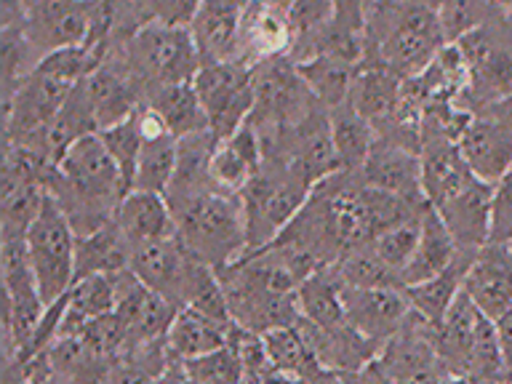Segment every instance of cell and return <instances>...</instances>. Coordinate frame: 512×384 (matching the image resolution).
<instances>
[{
  "label": "cell",
  "instance_id": "5b68a950",
  "mask_svg": "<svg viewBox=\"0 0 512 384\" xmlns=\"http://www.w3.org/2000/svg\"><path fill=\"white\" fill-rule=\"evenodd\" d=\"M120 54L126 59L128 72L134 75L144 102L160 88L192 83L203 67L190 30L158 22L136 32L126 46H120Z\"/></svg>",
  "mask_w": 512,
  "mask_h": 384
},
{
  "label": "cell",
  "instance_id": "f6af8a7d",
  "mask_svg": "<svg viewBox=\"0 0 512 384\" xmlns=\"http://www.w3.org/2000/svg\"><path fill=\"white\" fill-rule=\"evenodd\" d=\"M488 243H502V246H510L512 243V171L504 176L502 182L494 184Z\"/></svg>",
  "mask_w": 512,
  "mask_h": 384
},
{
  "label": "cell",
  "instance_id": "b9f144b4",
  "mask_svg": "<svg viewBox=\"0 0 512 384\" xmlns=\"http://www.w3.org/2000/svg\"><path fill=\"white\" fill-rule=\"evenodd\" d=\"M142 110V107H139ZM139 110L126 118L123 123H115L110 128L99 131V139L110 152V158L115 160V166L123 174L126 190H134V176H136V163H139V152H142V131H139Z\"/></svg>",
  "mask_w": 512,
  "mask_h": 384
},
{
  "label": "cell",
  "instance_id": "681fc988",
  "mask_svg": "<svg viewBox=\"0 0 512 384\" xmlns=\"http://www.w3.org/2000/svg\"><path fill=\"white\" fill-rule=\"evenodd\" d=\"M35 384H62V382H56L54 376H51V371H48V376H43V379H38Z\"/></svg>",
  "mask_w": 512,
  "mask_h": 384
},
{
  "label": "cell",
  "instance_id": "c3c4849f",
  "mask_svg": "<svg viewBox=\"0 0 512 384\" xmlns=\"http://www.w3.org/2000/svg\"><path fill=\"white\" fill-rule=\"evenodd\" d=\"M307 384H347V379H344V374H339V371H326V368H320L318 374L312 376Z\"/></svg>",
  "mask_w": 512,
  "mask_h": 384
},
{
  "label": "cell",
  "instance_id": "603a6c76",
  "mask_svg": "<svg viewBox=\"0 0 512 384\" xmlns=\"http://www.w3.org/2000/svg\"><path fill=\"white\" fill-rule=\"evenodd\" d=\"M296 328L302 331L304 342L312 350L320 368H326V371L355 374L379 355V347L363 339L350 323H344L339 328H320L299 318Z\"/></svg>",
  "mask_w": 512,
  "mask_h": 384
},
{
  "label": "cell",
  "instance_id": "ab89813d",
  "mask_svg": "<svg viewBox=\"0 0 512 384\" xmlns=\"http://www.w3.org/2000/svg\"><path fill=\"white\" fill-rule=\"evenodd\" d=\"M176 158H179V142L174 136L144 142L142 152H139V163H136L134 190L166 195L176 174Z\"/></svg>",
  "mask_w": 512,
  "mask_h": 384
},
{
  "label": "cell",
  "instance_id": "d590c367",
  "mask_svg": "<svg viewBox=\"0 0 512 384\" xmlns=\"http://www.w3.org/2000/svg\"><path fill=\"white\" fill-rule=\"evenodd\" d=\"M296 302H299V315L302 320L320 328H339L347 323L344 315V286L336 278L331 267L318 270L302 286L296 288Z\"/></svg>",
  "mask_w": 512,
  "mask_h": 384
},
{
  "label": "cell",
  "instance_id": "7c38bea8",
  "mask_svg": "<svg viewBox=\"0 0 512 384\" xmlns=\"http://www.w3.org/2000/svg\"><path fill=\"white\" fill-rule=\"evenodd\" d=\"M376 363L395 384H443L448 371L435 350V326L411 312L406 326L384 344Z\"/></svg>",
  "mask_w": 512,
  "mask_h": 384
},
{
  "label": "cell",
  "instance_id": "8d00e7d4",
  "mask_svg": "<svg viewBox=\"0 0 512 384\" xmlns=\"http://www.w3.org/2000/svg\"><path fill=\"white\" fill-rule=\"evenodd\" d=\"M262 339L272 368H275L278 376H283V379L307 384L312 376L320 371V363L315 360L312 350L307 347V342H304L302 331L296 326L275 328L270 334H264Z\"/></svg>",
  "mask_w": 512,
  "mask_h": 384
},
{
  "label": "cell",
  "instance_id": "d6986e66",
  "mask_svg": "<svg viewBox=\"0 0 512 384\" xmlns=\"http://www.w3.org/2000/svg\"><path fill=\"white\" fill-rule=\"evenodd\" d=\"M358 179L363 187L387 192L416 206H427L422 187V152L376 139Z\"/></svg>",
  "mask_w": 512,
  "mask_h": 384
},
{
  "label": "cell",
  "instance_id": "4dcf8cb0",
  "mask_svg": "<svg viewBox=\"0 0 512 384\" xmlns=\"http://www.w3.org/2000/svg\"><path fill=\"white\" fill-rule=\"evenodd\" d=\"M480 320H483V315L470 302V296L462 291L454 307L443 318V323L435 326V350H438V358L443 360L448 374L464 376V366H467V358H470Z\"/></svg>",
  "mask_w": 512,
  "mask_h": 384
},
{
  "label": "cell",
  "instance_id": "ba28073f",
  "mask_svg": "<svg viewBox=\"0 0 512 384\" xmlns=\"http://www.w3.org/2000/svg\"><path fill=\"white\" fill-rule=\"evenodd\" d=\"M0 270H3V288H6L3 347H6V360H11L27 347L48 307L40 296L27 240H0Z\"/></svg>",
  "mask_w": 512,
  "mask_h": 384
},
{
  "label": "cell",
  "instance_id": "5bb4252c",
  "mask_svg": "<svg viewBox=\"0 0 512 384\" xmlns=\"http://www.w3.org/2000/svg\"><path fill=\"white\" fill-rule=\"evenodd\" d=\"M491 195L494 187L480 182L470 174L454 190H448L440 200L432 203V211L443 219L448 232L454 235L456 246L462 251H480L488 243L491 232Z\"/></svg>",
  "mask_w": 512,
  "mask_h": 384
},
{
  "label": "cell",
  "instance_id": "4316f807",
  "mask_svg": "<svg viewBox=\"0 0 512 384\" xmlns=\"http://www.w3.org/2000/svg\"><path fill=\"white\" fill-rule=\"evenodd\" d=\"M459 254H462V248L456 246L454 235L448 232L443 219L427 206L422 219V238H419V246H416L411 262L406 264V270L400 272L403 288L419 286L424 280L438 278L440 272H446L448 267L459 259Z\"/></svg>",
  "mask_w": 512,
  "mask_h": 384
},
{
  "label": "cell",
  "instance_id": "44dd1931",
  "mask_svg": "<svg viewBox=\"0 0 512 384\" xmlns=\"http://www.w3.org/2000/svg\"><path fill=\"white\" fill-rule=\"evenodd\" d=\"M246 3L232 0H203L190 22V38L203 67L238 62L240 19Z\"/></svg>",
  "mask_w": 512,
  "mask_h": 384
},
{
  "label": "cell",
  "instance_id": "7bdbcfd3",
  "mask_svg": "<svg viewBox=\"0 0 512 384\" xmlns=\"http://www.w3.org/2000/svg\"><path fill=\"white\" fill-rule=\"evenodd\" d=\"M422 219L424 214L414 216V219H406V222L395 224L390 230H384L379 238L371 243L374 251L382 256L384 264H390L395 272L406 270V264L411 262L416 246H419V238H422Z\"/></svg>",
  "mask_w": 512,
  "mask_h": 384
},
{
  "label": "cell",
  "instance_id": "52a82bcc",
  "mask_svg": "<svg viewBox=\"0 0 512 384\" xmlns=\"http://www.w3.org/2000/svg\"><path fill=\"white\" fill-rule=\"evenodd\" d=\"M456 48L470 70V83L456 102L462 110L478 115L483 107L512 94V22L504 16L502 3L491 22L459 40Z\"/></svg>",
  "mask_w": 512,
  "mask_h": 384
},
{
  "label": "cell",
  "instance_id": "e575fe53",
  "mask_svg": "<svg viewBox=\"0 0 512 384\" xmlns=\"http://www.w3.org/2000/svg\"><path fill=\"white\" fill-rule=\"evenodd\" d=\"M144 107H150V110L158 112L176 142H182L187 136L211 131V126H208V115L206 110H203L198 91H195L192 83L160 88V91H155V94L144 102Z\"/></svg>",
  "mask_w": 512,
  "mask_h": 384
},
{
  "label": "cell",
  "instance_id": "2e32d148",
  "mask_svg": "<svg viewBox=\"0 0 512 384\" xmlns=\"http://www.w3.org/2000/svg\"><path fill=\"white\" fill-rule=\"evenodd\" d=\"M294 48V30L288 19V3H267L254 0L243 6L240 19L238 62L256 67V64L280 59Z\"/></svg>",
  "mask_w": 512,
  "mask_h": 384
},
{
  "label": "cell",
  "instance_id": "6da1fadb",
  "mask_svg": "<svg viewBox=\"0 0 512 384\" xmlns=\"http://www.w3.org/2000/svg\"><path fill=\"white\" fill-rule=\"evenodd\" d=\"M48 195L59 203L78 238L115 222L128 195L126 182L110 152L96 134L83 136L56 163Z\"/></svg>",
  "mask_w": 512,
  "mask_h": 384
},
{
  "label": "cell",
  "instance_id": "bcb514c9",
  "mask_svg": "<svg viewBox=\"0 0 512 384\" xmlns=\"http://www.w3.org/2000/svg\"><path fill=\"white\" fill-rule=\"evenodd\" d=\"M494 326L504 360V384H512V310L504 312L499 320H494Z\"/></svg>",
  "mask_w": 512,
  "mask_h": 384
},
{
  "label": "cell",
  "instance_id": "ffe728a7",
  "mask_svg": "<svg viewBox=\"0 0 512 384\" xmlns=\"http://www.w3.org/2000/svg\"><path fill=\"white\" fill-rule=\"evenodd\" d=\"M464 294L488 320H499L512 310V251L502 243H486L472 259Z\"/></svg>",
  "mask_w": 512,
  "mask_h": 384
},
{
  "label": "cell",
  "instance_id": "f546056e",
  "mask_svg": "<svg viewBox=\"0 0 512 384\" xmlns=\"http://www.w3.org/2000/svg\"><path fill=\"white\" fill-rule=\"evenodd\" d=\"M475 256H478V251L475 254L472 251H462L459 259L446 272H440L438 278L424 280L419 286L403 288L408 304H411V312H416L419 318L427 320L430 326H440L443 318L448 315V310L454 307V302L464 291V278H467V270H470Z\"/></svg>",
  "mask_w": 512,
  "mask_h": 384
},
{
  "label": "cell",
  "instance_id": "3957f363",
  "mask_svg": "<svg viewBox=\"0 0 512 384\" xmlns=\"http://www.w3.org/2000/svg\"><path fill=\"white\" fill-rule=\"evenodd\" d=\"M232 323L251 334H270L275 328L299 323L296 288L299 280L267 251L240 256L238 262L216 270Z\"/></svg>",
  "mask_w": 512,
  "mask_h": 384
},
{
  "label": "cell",
  "instance_id": "9a60e30c",
  "mask_svg": "<svg viewBox=\"0 0 512 384\" xmlns=\"http://www.w3.org/2000/svg\"><path fill=\"white\" fill-rule=\"evenodd\" d=\"M344 315L355 331L382 350L411 318L403 288H344Z\"/></svg>",
  "mask_w": 512,
  "mask_h": 384
},
{
  "label": "cell",
  "instance_id": "4fadbf2b",
  "mask_svg": "<svg viewBox=\"0 0 512 384\" xmlns=\"http://www.w3.org/2000/svg\"><path fill=\"white\" fill-rule=\"evenodd\" d=\"M200 264L203 262H198L174 235V238L150 240V243H139L131 248L128 270L134 272V278L150 288L152 294L163 296L182 310Z\"/></svg>",
  "mask_w": 512,
  "mask_h": 384
},
{
  "label": "cell",
  "instance_id": "74e56055",
  "mask_svg": "<svg viewBox=\"0 0 512 384\" xmlns=\"http://www.w3.org/2000/svg\"><path fill=\"white\" fill-rule=\"evenodd\" d=\"M296 70H299L302 80L310 88V94L326 110H334V107L350 99L352 80H355L358 67L339 62V59H331V56H315L310 62L296 64Z\"/></svg>",
  "mask_w": 512,
  "mask_h": 384
},
{
  "label": "cell",
  "instance_id": "d6a6232c",
  "mask_svg": "<svg viewBox=\"0 0 512 384\" xmlns=\"http://www.w3.org/2000/svg\"><path fill=\"white\" fill-rule=\"evenodd\" d=\"M118 275H94V278L78 280L70 288V299H67V312H64L62 328H59V339L62 336H78L88 323H94V320L115 312V304H118Z\"/></svg>",
  "mask_w": 512,
  "mask_h": 384
},
{
  "label": "cell",
  "instance_id": "ee69618b",
  "mask_svg": "<svg viewBox=\"0 0 512 384\" xmlns=\"http://www.w3.org/2000/svg\"><path fill=\"white\" fill-rule=\"evenodd\" d=\"M190 368L195 384H243V368L235 347H224V350L206 355L198 360H184Z\"/></svg>",
  "mask_w": 512,
  "mask_h": 384
},
{
  "label": "cell",
  "instance_id": "8fae6325",
  "mask_svg": "<svg viewBox=\"0 0 512 384\" xmlns=\"http://www.w3.org/2000/svg\"><path fill=\"white\" fill-rule=\"evenodd\" d=\"M94 3L83 0H27L22 32L40 62L67 48L86 46Z\"/></svg>",
  "mask_w": 512,
  "mask_h": 384
},
{
  "label": "cell",
  "instance_id": "7a4b0ae2",
  "mask_svg": "<svg viewBox=\"0 0 512 384\" xmlns=\"http://www.w3.org/2000/svg\"><path fill=\"white\" fill-rule=\"evenodd\" d=\"M446 46L438 3H366V56L360 64H382L400 80H414Z\"/></svg>",
  "mask_w": 512,
  "mask_h": 384
},
{
  "label": "cell",
  "instance_id": "cb8c5ba5",
  "mask_svg": "<svg viewBox=\"0 0 512 384\" xmlns=\"http://www.w3.org/2000/svg\"><path fill=\"white\" fill-rule=\"evenodd\" d=\"M264 166V150L259 134L251 123L238 128L235 134L216 142L214 158H211V179L219 190L243 195L248 184Z\"/></svg>",
  "mask_w": 512,
  "mask_h": 384
},
{
  "label": "cell",
  "instance_id": "f1b7e54d",
  "mask_svg": "<svg viewBox=\"0 0 512 384\" xmlns=\"http://www.w3.org/2000/svg\"><path fill=\"white\" fill-rule=\"evenodd\" d=\"M48 371L62 384H110L112 363L86 344L83 336H62L46 352Z\"/></svg>",
  "mask_w": 512,
  "mask_h": 384
},
{
  "label": "cell",
  "instance_id": "e0dca14e",
  "mask_svg": "<svg viewBox=\"0 0 512 384\" xmlns=\"http://www.w3.org/2000/svg\"><path fill=\"white\" fill-rule=\"evenodd\" d=\"M86 91L91 107H94L99 131L115 126V123H123L139 107H144L142 91L136 86L134 75L128 72L120 48H110L104 62L88 75Z\"/></svg>",
  "mask_w": 512,
  "mask_h": 384
},
{
  "label": "cell",
  "instance_id": "7dc6e473",
  "mask_svg": "<svg viewBox=\"0 0 512 384\" xmlns=\"http://www.w3.org/2000/svg\"><path fill=\"white\" fill-rule=\"evenodd\" d=\"M155 384H195V379H192L190 368H187L184 360L171 358V363H168L166 371L158 376V382Z\"/></svg>",
  "mask_w": 512,
  "mask_h": 384
},
{
  "label": "cell",
  "instance_id": "d4e9b609",
  "mask_svg": "<svg viewBox=\"0 0 512 384\" xmlns=\"http://www.w3.org/2000/svg\"><path fill=\"white\" fill-rule=\"evenodd\" d=\"M235 331H238L235 323H224V320L211 318L206 312L182 307L176 312V320L168 331L166 342L174 358L198 360L230 347Z\"/></svg>",
  "mask_w": 512,
  "mask_h": 384
},
{
  "label": "cell",
  "instance_id": "f35d334b",
  "mask_svg": "<svg viewBox=\"0 0 512 384\" xmlns=\"http://www.w3.org/2000/svg\"><path fill=\"white\" fill-rule=\"evenodd\" d=\"M344 288H403L400 272H395L390 264L382 262L374 246H358L344 251L342 259L331 267Z\"/></svg>",
  "mask_w": 512,
  "mask_h": 384
},
{
  "label": "cell",
  "instance_id": "816d5d0a",
  "mask_svg": "<svg viewBox=\"0 0 512 384\" xmlns=\"http://www.w3.org/2000/svg\"><path fill=\"white\" fill-rule=\"evenodd\" d=\"M510 251H512V243H510Z\"/></svg>",
  "mask_w": 512,
  "mask_h": 384
},
{
  "label": "cell",
  "instance_id": "9c48e42d",
  "mask_svg": "<svg viewBox=\"0 0 512 384\" xmlns=\"http://www.w3.org/2000/svg\"><path fill=\"white\" fill-rule=\"evenodd\" d=\"M75 240L78 235L72 230L70 219L48 195L38 222L27 232V251L46 307L59 302L75 286Z\"/></svg>",
  "mask_w": 512,
  "mask_h": 384
},
{
  "label": "cell",
  "instance_id": "30bf717a",
  "mask_svg": "<svg viewBox=\"0 0 512 384\" xmlns=\"http://www.w3.org/2000/svg\"><path fill=\"white\" fill-rule=\"evenodd\" d=\"M254 70L256 67L240 62L211 64V67H200L192 80L216 139H227L251 118L256 104Z\"/></svg>",
  "mask_w": 512,
  "mask_h": 384
},
{
  "label": "cell",
  "instance_id": "60d3db41",
  "mask_svg": "<svg viewBox=\"0 0 512 384\" xmlns=\"http://www.w3.org/2000/svg\"><path fill=\"white\" fill-rule=\"evenodd\" d=\"M499 14V3H480V0H448L438 3V19L443 38L448 46H456L459 40L480 30Z\"/></svg>",
  "mask_w": 512,
  "mask_h": 384
},
{
  "label": "cell",
  "instance_id": "ac0fdd59",
  "mask_svg": "<svg viewBox=\"0 0 512 384\" xmlns=\"http://www.w3.org/2000/svg\"><path fill=\"white\" fill-rule=\"evenodd\" d=\"M179 307L163 296L152 294L150 288L142 286L134 278V272L126 270L118 275V304L115 315L128 331V347L144 342H158L166 339L174 326Z\"/></svg>",
  "mask_w": 512,
  "mask_h": 384
},
{
  "label": "cell",
  "instance_id": "f907efd6",
  "mask_svg": "<svg viewBox=\"0 0 512 384\" xmlns=\"http://www.w3.org/2000/svg\"><path fill=\"white\" fill-rule=\"evenodd\" d=\"M502 8H504V16L512 22V3H502Z\"/></svg>",
  "mask_w": 512,
  "mask_h": 384
},
{
  "label": "cell",
  "instance_id": "8992f818",
  "mask_svg": "<svg viewBox=\"0 0 512 384\" xmlns=\"http://www.w3.org/2000/svg\"><path fill=\"white\" fill-rule=\"evenodd\" d=\"M312 187L296 174L288 163L264 160L262 171L248 184L240 200L246 214L248 254H256L278 240V235L294 222L299 211L307 206Z\"/></svg>",
  "mask_w": 512,
  "mask_h": 384
},
{
  "label": "cell",
  "instance_id": "7402d4cb",
  "mask_svg": "<svg viewBox=\"0 0 512 384\" xmlns=\"http://www.w3.org/2000/svg\"><path fill=\"white\" fill-rule=\"evenodd\" d=\"M459 152L472 174L494 187L512 171V131L486 115H475L459 136Z\"/></svg>",
  "mask_w": 512,
  "mask_h": 384
},
{
  "label": "cell",
  "instance_id": "1f68e13d",
  "mask_svg": "<svg viewBox=\"0 0 512 384\" xmlns=\"http://www.w3.org/2000/svg\"><path fill=\"white\" fill-rule=\"evenodd\" d=\"M131 243L115 222L75 240V283L94 275H118L128 270Z\"/></svg>",
  "mask_w": 512,
  "mask_h": 384
},
{
  "label": "cell",
  "instance_id": "836d02e7",
  "mask_svg": "<svg viewBox=\"0 0 512 384\" xmlns=\"http://www.w3.org/2000/svg\"><path fill=\"white\" fill-rule=\"evenodd\" d=\"M328 120H331V136H334L339 166H342L344 174L358 176L366 166L371 150H374V126L352 107L350 99L334 110H328Z\"/></svg>",
  "mask_w": 512,
  "mask_h": 384
},
{
  "label": "cell",
  "instance_id": "83f0119b",
  "mask_svg": "<svg viewBox=\"0 0 512 384\" xmlns=\"http://www.w3.org/2000/svg\"><path fill=\"white\" fill-rule=\"evenodd\" d=\"M403 83L406 80L392 75L382 64H360L355 80H352V107L374 128L382 126L398 112L400 99H403Z\"/></svg>",
  "mask_w": 512,
  "mask_h": 384
},
{
  "label": "cell",
  "instance_id": "277c9868",
  "mask_svg": "<svg viewBox=\"0 0 512 384\" xmlns=\"http://www.w3.org/2000/svg\"><path fill=\"white\" fill-rule=\"evenodd\" d=\"M174 214L176 238L198 262L222 270L248 251L246 214L240 195L208 187L187 198L168 200Z\"/></svg>",
  "mask_w": 512,
  "mask_h": 384
},
{
  "label": "cell",
  "instance_id": "484cf974",
  "mask_svg": "<svg viewBox=\"0 0 512 384\" xmlns=\"http://www.w3.org/2000/svg\"><path fill=\"white\" fill-rule=\"evenodd\" d=\"M115 224L126 235L131 248L139 246V243L166 240L176 235L171 206H168L166 195H158V192H128L120 203L118 214H115Z\"/></svg>",
  "mask_w": 512,
  "mask_h": 384
}]
</instances>
